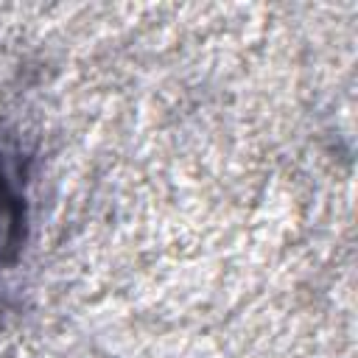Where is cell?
Returning <instances> with one entry per match:
<instances>
[{
    "label": "cell",
    "mask_w": 358,
    "mask_h": 358,
    "mask_svg": "<svg viewBox=\"0 0 358 358\" xmlns=\"http://www.w3.org/2000/svg\"><path fill=\"white\" fill-rule=\"evenodd\" d=\"M28 199L25 173L14 151L0 148V268H8L25 243Z\"/></svg>",
    "instance_id": "cell-1"
}]
</instances>
